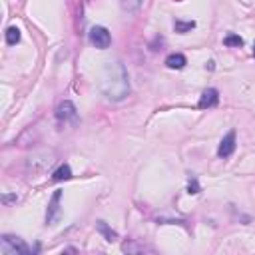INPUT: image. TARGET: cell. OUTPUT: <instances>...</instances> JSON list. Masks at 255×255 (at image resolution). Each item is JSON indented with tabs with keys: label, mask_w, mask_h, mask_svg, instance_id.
Instances as JSON below:
<instances>
[{
	"label": "cell",
	"mask_w": 255,
	"mask_h": 255,
	"mask_svg": "<svg viewBox=\"0 0 255 255\" xmlns=\"http://www.w3.org/2000/svg\"><path fill=\"white\" fill-rule=\"evenodd\" d=\"M100 90L112 102H122L128 98L130 78H128V70L122 62H118V60L106 62V66L102 68V74H100Z\"/></svg>",
	"instance_id": "obj_1"
},
{
	"label": "cell",
	"mask_w": 255,
	"mask_h": 255,
	"mask_svg": "<svg viewBox=\"0 0 255 255\" xmlns=\"http://www.w3.org/2000/svg\"><path fill=\"white\" fill-rule=\"evenodd\" d=\"M0 253L2 255H28V253H32V249L24 243V239L6 233L0 239Z\"/></svg>",
	"instance_id": "obj_2"
},
{
	"label": "cell",
	"mask_w": 255,
	"mask_h": 255,
	"mask_svg": "<svg viewBox=\"0 0 255 255\" xmlns=\"http://www.w3.org/2000/svg\"><path fill=\"white\" fill-rule=\"evenodd\" d=\"M56 120L60 122V124H78V110H76V106H74V102H70V100H64V102H60L58 104V108H56Z\"/></svg>",
	"instance_id": "obj_3"
},
{
	"label": "cell",
	"mask_w": 255,
	"mask_h": 255,
	"mask_svg": "<svg viewBox=\"0 0 255 255\" xmlns=\"http://www.w3.org/2000/svg\"><path fill=\"white\" fill-rule=\"evenodd\" d=\"M52 162H54V154H52V151H40V154H34V156L26 162V170L32 172V174H40V172H44Z\"/></svg>",
	"instance_id": "obj_4"
},
{
	"label": "cell",
	"mask_w": 255,
	"mask_h": 255,
	"mask_svg": "<svg viewBox=\"0 0 255 255\" xmlns=\"http://www.w3.org/2000/svg\"><path fill=\"white\" fill-rule=\"evenodd\" d=\"M90 42H92L98 50H106V48H110V44H112V34H110L108 28H104V26H94V28L90 30Z\"/></svg>",
	"instance_id": "obj_5"
},
{
	"label": "cell",
	"mask_w": 255,
	"mask_h": 255,
	"mask_svg": "<svg viewBox=\"0 0 255 255\" xmlns=\"http://www.w3.org/2000/svg\"><path fill=\"white\" fill-rule=\"evenodd\" d=\"M60 199H62V191L56 189L54 195L50 197L48 201V210H46V225H52L60 219V214H62V208H60Z\"/></svg>",
	"instance_id": "obj_6"
},
{
	"label": "cell",
	"mask_w": 255,
	"mask_h": 255,
	"mask_svg": "<svg viewBox=\"0 0 255 255\" xmlns=\"http://www.w3.org/2000/svg\"><path fill=\"white\" fill-rule=\"evenodd\" d=\"M233 151H235V130H231L223 136V140L219 142V147H218V156L225 160L233 154Z\"/></svg>",
	"instance_id": "obj_7"
},
{
	"label": "cell",
	"mask_w": 255,
	"mask_h": 255,
	"mask_svg": "<svg viewBox=\"0 0 255 255\" xmlns=\"http://www.w3.org/2000/svg\"><path fill=\"white\" fill-rule=\"evenodd\" d=\"M218 102H219V92H218L216 88H208V90H203L197 106H199L201 110H208V108L218 106Z\"/></svg>",
	"instance_id": "obj_8"
},
{
	"label": "cell",
	"mask_w": 255,
	"mask_h": 255,
	"mask_svg": "<svg viewBox=\"0 0 255 255\" xmlns=\"http://www.w3.org/2000/svg\"><path fill=\"white\" fill-rule=\"evenodd\" d=\"M185 64H187V58L183 54H170L166 58V66L170 70H182V68H185Z\"/></svg>",
	"instance_id": "obj_9"
},
{
	"label": "cell",
	"mask_w": 255,
	"mask_h": 255,
	"mask_svg": "<svg viewBox=\"0 0 255 255\" xmlns=\"http://www.w3.org/2000/svg\"><path fill=\"white\" fill-rule=\"evenodd\" d=\"M122 251L124 253H142V251L154 253V247H147V245H142V243H136V241H126L122 245Z\"/></svg>",
	"instance_id": "obj_10"
},
{
	"label": "cell",
	"mask_w": 255,
	"mask_h": 255,
	"mask_svg": "<svg viewBox=\"0 0 255 255\" xmlns=\"http://www.w3.org/2000/svg\"><path fill=\"white\" fill-rule=\"evenodd\" d=\"M96 229H98L102 235H104L106 241H116V239H118V233H116L112 227H108L106 221H98V223H96Z\"/></svg>",
	"instance_id": "obj_11"
},
{
	"label": "cell",
	"mask_w": 255,
	"mask_h": 255,
	"mask_svg": "<svg viewBox=\"0 0 255 255\" xmlns=\"http://www.w3.org/2000/svg\"><path fill=\"white\" fill-rule=\"evenodd\" d=\"M144 2H146V0H120V6H122L124 12L134 14V12H138L144 6Z\"/></svg>",
	"instance_id": "obj_12"
},
{
	"label": "cell",
	"mask_w": 255,
	"mask_h": 255,
	"mask_svg": "<svg viewBox=\"0 0 255 255\" xmlns=\"http://www.w3.org/2000/svg\"><path fill=\"white\" fill-rule=\"evenodd\" d=\"M70 178H72V170H70L68 164H62V166L52 174V180H54V182H66V180H70Z\"/></svg>",
	"instance_id": "obj_13"
},
{
	"label": "cell",
	"mask_w": 255,
	"mask_h": 255,
	"mask_svg": "<svg viewBox=\"0 0 255 255\" xmlns=\"http://www.w3.org/2000/svg\"><path fill=\"white\" fill-rule=\"evenodd\" d=\"M193 28H195L193 20H174V30L180 32V34H185V32H189Z\"/></svg>",
	"instance_id": "obj_14"
},
{
	"label": "cell",
	"mask_w": 255,
	"mask_h": 255,
	"mask_svg": "<svg viewBox=\"0 0 255 255\" xmlns=\"http://www.w3.org/2000/svg\"><path fill=\"white\" fill-rule=\"evenodd\" d=\"M18 42H20V30L16 26H10L6 30V44L8 46H16Z\"/></svg>",
	"instance_id": "obj_15"
},
{
	"label": "cell",
	"mask_w": 255,
	"mask_h": 255,
	"mask_svg": "<svg viewBox=\"0 0 255 255\" xmlns=\"http://www.w3.org/2000/svg\"><path fill=\"white\" fill-rule=\"evenodd\" d=\"M223 44H225L227 48H241V46H243V38L237 36V34H227V36L223 38Z\"/></svg>",
	"instance_id": "obj_16"
},
{
	"label": "cell",
	"mask_w": 255,
	"mask_h": 255,
	"mask_svg": "<svg viewBox=\"0 0 255 255\" xmlns=\"http://www.w3.org/2000/svg\"><path fill=\"white\" fill-rule=\"evenodd\" d=\"M199 191H201L199 182H197L195 176H191V178H189V183H187V193H189V195H195V193H199Z\"/></svg>",
	"instance_id": "obj_17"
},
{
	"label": "cell",
	"mask_w": 255,
	"mask_h": 255,
	"mask_svg": "<svg viewBox=\"0 0 255 255\" xmlns=\"http://www.w3.org/2000/svg\"><path fill=\"white\" fill-rule=\"evenodd\" d=\"M18 197L16 195H2V203H12V201H16Z\"/></svg>",
	"instance_id": "obj_18"
},
{
	"label": "cell",
	"mask_w": 255,
	"mask_h": 255,
	"mask_svg": "<svg viewBox=\"0 0 255 255\" xmlns=\"http://www.w3.org/2000/svg\"><path fill=\"white\" fill-rule=\"evenodd\" d=\"M253 56H255V42H253Z\"/></svg>",
	"instance_id": "obj_19"
},
{
	"label": "cell",
	"mask_w": 255,
	"mask_h": 255,
	"mask_svg": "<svg viewBox=\"0 0 255 255\" xmlns=\"http://www.w3.org/2000/svg\"><path fill=\"white\" fill-rule=\"evenodd\" d=\"M178 2H180V0H178Z\"/></svg>",
	"instance_id": "obj_20"
}]
</instances>
